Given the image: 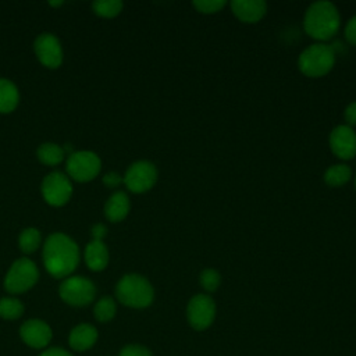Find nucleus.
Masks as SVG:
<instances>
[{"mask_svg": "<svg viewBox=\"0 0 356 356\" xmlns=\"http://www.w3.org/2000/svg\"><path fill=\"white\" fill-rule=\"evenodd\" d=\"M93 312H95V317L97 321L106 323V321H110L115 316L117 306H115V302L110 296H104L96 303Z\"/></svg>", "mask_w": 356, "mask_h": 356, "instance_id": "obj_23", "label": "nucleus"}, {"mask_svg": "<svg viewBox=\"0 0 356 356\" xmlns=\"http://www.w3.org/2000/svg\"><path fill=\"white\" fill-rule=\"evenodd\" d=\"M38 159L47 165H56L64 159V149L56 143H42L38 149Z\"/></svg>", "mask_w": 356, "mask_h": 356, "instance_id": "obj_20", "label": "nucleus"}, {"mask_svg": "<svg viewBox=\"0 0 356 356\" xmlns=\"http://www.w3.org/2000/svg\"><path fill=\"white\" fill-rule=\"evenodd\" d=\"M40 356H72V355L63 348H51V349L44 350Z\"/></svg>", "mask_w": 356, "mask_h": 356, "instance_id": "obj_32", "label": "nucleus"}, {"mask_svg": "<svg viewBox=\"0 0 356 356\" xmlns=\"http://www.w3.org/2000/svg\"><path fill=\"white\" fill-rule=\"evenodd\" d=\"M227 4L225 0H195L192 6L202 14H214L224 8Z\"/></svg>", "mask_w": 356, "mask_h": 356, "instance_id": "obj_26", "label": "nucleus"}, {"mask_svg": "<svg viewBox=\"0 0 356 356\" xmlns=\"http://www.w3.org/2000/svg\"><path fill=\"white\" fill-rule=\"evenodd\" d=\"M335 64V50L332 46L316 42L307 46L298 57V67L306 76L317 78L328 74Z\"/></svg>", "mask_w": 356, "mask_h": 356, "instance_id": "obj_4", "label": "nucleus"}, {"mask_svg": "<svg viewBox=\"0 0 356 356\" xmlns=\"http://www.w3.org/2000/svg\"><path fill=\"white\" fill-rule=\"evenodd\" d=\"M341 24V15L334 3L328 0L313 1L303 17V26L309 36L317 40L332 38Z\"/></svg>", "mask_w": 356, "mask_h": 356, "instance_id": "obj_2", "label": "nucleus"}, {"mask_svg": "<svg viewBox=\"0 0 356 356\" xmlns=\"http://www.w3.org/2000/svg\"><path fill=\"white\" fill-rule=\"evenodd\" d=\"M345 38L350 44L356 46V14L350 17L345 25Z\"/></svg>", "mask_w": 356, "mask_h": 356, "instance_id": "obj_28", "label": "nucleus"}, {"mask_svg": "<svg viewBox=\"0 0 356 356\" xmlns=\"http://www.w3.org/2000/svg\"><path fill=\"white\" fill-rule=\"evenodd\" d=\"M24 313V305L15 298L0 299V317L6 320H15Z\"/></svg>", "mask_w": 356, "mask_h": 356, "instance_id": "obj_22", "label": "nucleus"}, {"mask_svg": "<svg viewBox=\"0 0 356 356\" xmlns=\"http://www.w3.org/2000/svg\"><path fill=\"white\" fill-rule=\"evenodd\" d=\"M40 241L42 236L36 228H26L19 234L18 245L24 253H32L39 248Z\"/></svg>", "mask_w": 356, "mask_h": 356, "instance_id": "obj_21", "label": "nucleus"}, {"mask_svg": "<svg viewBox=\"0 0 356 356\" xmlns=\"http://www.w3.org/2000/svg\"><path fill=\"white\" fill-rule=\"evenodd\" d=\"M355 188H356V178H355Z\"/></svg>", "mask_w": 356, "mask_h": 356, "instance_id": "obj_34", "label": "nucleus"}, {"mask_svg": "<svg viewBox=\"0 0 356 356\" xmlns=\"http://www.w3.org/2000/svg\"><path fill=\"white\" fill-rule=\"evenodd\" d=\"M106 234H107V228L104 224L99 222L92 227V235H93L95 241H102L106 236Z\"/></svg>", "mask_w": 356, "mask_h": 356, "instance_id": "obj_31", "label": "nucleus"}, {"mask_svg": "<svg viewBox=\"0 0 356 356\" xmlns=\"http://www.w3.org/2000/svg\"><path fill=\"white\" fill-rule=\"evenodd\" d=\"M19 100L17 86L4 78H0V113H11Z\"/></svg>", "mask_w": 356, "mask_h": 356, "instance_id": "obj_18", "label": "nucleus"}, {"mask_svg": "<svg viewBox=\"0 0 356 356\" xmlns=\"http://www.w3.org/2000/svg\"><path fill=\"white\" fill-rule=\"evenodd\" d=\"M122 1L120 0H96L93 3V11L104 18H113L122 10Z\"/></svg>", "mask_w": 356, "mask_h": 356, "instance_id": "obj_24", "label": "nucleus"}, {"mask_svg": "<svg viewBox=\"0 0 356 356\" xmlns=\"http://www.w3.org/2000/svg\"><path fill=\"white\" fill-rule=\"evenodd\" d=\"M97 341V330L90 324H79L70 334V346L78 352L88 350Z\"/></svg>", "mask_w": 356, "mask_h": 356, "instance_id": "obj_16", "label": "nucleus"}, {"mask_svg": "<svg viewBox=\"0 0 356 356\" xmlns=\"http://www.w3.org/2000/svg\"><path fill=\"white\" fill-rule=\"evenodd\" d=\"M199 282L206 292H214L221 284V275L214 268H204L199 275Z\"/></svg>", "mask_w": 356, "mask_h": 356, "instance_id": "obj_25", "label": "nucleus"}, {"mask_svg": "<svg viewBox=\"0 0 356 356\" xmlns=\"http://www.w3.org/2000/svg\"><path fill=\"white\" fill-rule=\"evenodd\" d=\"M42 195L49 204L58 207L70 200L72 195V185L67 175L54 171L44 177L42 182Z\"/></svg>", "mask_w": 356, "mask_h": 356, "instance_id": "obj_10", "label": "nucleus"}, {"mask_svg": "<svg viewBox=\"0 0 356 356\" xmlns=\"http://www.w3.org/2000/svg\"><path fill=\"white\" fill-rule=\"evenodd\" d=\"M115 295L122 305L134 309H143L152 305L154 289L143 275L127 274L118 281Z\"/></svg>", "mask_w": 356, "mask_h": 356, "instance_id": "obj_3", "label": "nucleus"}, {"mask_svg": "<svg viewBox=\"0 0 356 356\" xmlns=\"http://www.w3.org/2000/svg\"><path fill=\"white\" fill-rule=\"evenodd\" d=\"M19 335H21V339L28 346L35 349H42L51 339V328L49 327L47 323L38 318H32L25 321L21 325Z\"/></svg>", "mask_w": 356, "mask_h": 356, "instance_id": "obj_13", "label": "nucleus"}, {"mask_svg": "<svg viewBox=\"0 0 356 356\" xmlns=\"http://www.w3.org/2000/svg\"><path fill=\"white\" fill-rule=\"evenodd\" d=\"M129 197L125 192L118 191L114 192L106 202L104 204V214L108 221L111 222H118L124 220L128 213H129Z\"/></svg>", "mask_w": 356, "mask_h": 356, "instance_id": "obj_15", "label": "nucleus"}, {"mask_svg": "<svg viewBox=\"0 0 356 356\" xmlns=\"http://www.w3.org/2000/svg\"><path fill=\"white\" fill-rule=\"evenodd\" d=\"M229 6L234 15L243 22H257L267 13L264 0H232Z\"/></svg>", "mask_w": 356, "mask_h": 356, "instance_id": "obj_14", "label": "nucleus"}, {"mask_svg": "<svg viewBox=\"0 0 356 356\" xmlns=\"http://www.w3.org/2000/svg\"><path fill=\"white\" fill-rule=\"evenodd\" d=\"M61 299L71 306H86L96 295L95 284L85 277H70L60 285Z\"/></svg>", "mask_w": 356, "mask_h": 356, "instance_id": "obj_6", "label": "nucleus"}, {"mask_svg": "<svg viewBox=\"0 0 356 356\" xmlns=\"http://www.w3.org/2000/svg\"><path fill=\"white\" fill-rule=\"evenodd\" d=\"M157 181V168L152 161L139 160L132 163L125 175L124 184L134 193H143L153 188Z\"/></svg>", "mask_w": 356, "mask_h": 356, "instance_id": "obj_8", "label": "nucleus"}, {"mask_svg": "<svg viewBox=\"0 0 356 356\" xmlns=\"http://www.w3.org/2000/svg\"><path fill=\"white\" fill-rule=\"evenodd\" d=\"M39 278V271L35 263L26 257L13 263L4 278V288L10 293H22L31 289Z\"/></svg>", "mask_w": 356, "mask_h": 356, "instance_id": "obj_5", "label": "nucleus"}, {"mask_svg": "<svg viewBox=\"0 0 356 356\" xmlns=\"http://www.w3.org/2000/svg\"><path fill=\"white\" fill-rule=\"evenodd\" d=\"M85 261L92 271H102L108 263V249L103 241H92L85 248Z\"/></svg>", "mask_w": 356, "mask_h": 356, "instance_id": "obj_17", "label": "nucleus"}, {"mask_svg": "<svg viewBox=\"0 0 356 356\" xmlns=\"http://www.w3.org/2000/svg\"><path fill=\"white\" fill-rule=\"evenodd\" d=\"M43 263L53 277H67L79 263L78 245L65 234L54 232L49 235L43 246Z\"/></svg>", "mask_w": 356, "mask_h": 356, "instance_id": "obj_1", "label": "nucleus"}, {"mask_svg": "<svg viewBox=\"0 0 356 356\" xmlns=\"http://www.w3.org/2000/svg\"><path fill=\"white\" fill-rule=\"evenodd\" d=\"M61 4H63V1H50V6H53V7H58Z\"/></svg>", "mask_w": 356, "mask_h": 356, "instance_id": "obj_33", "label": "nucleus"}, {"mask_svg": "<svg viewBox=\"0 0 356 356\" xmlns=\"http://www.w3.org/2000/svg\"><path fill=\"white\" fill-rule=\"evenodd\" d=\"M343 118L346 121V125H349L352 128L356 125V102H352L345 107Z\"/></svg>", "mask_w": 356, "mask_h": 356, "instance_id": "obj_29", "label": "nucleus"}, {"mask_svg": "<svg viewBox=\"0 0 356 356\" xmlns=\"http://www.w3.org/2000/svg\"><path fill=\"white\" fill-rule=\"evenodd\" d=\"M331 152L342 159L349 160L356 156V132L346 124L337 125L328 138Z\"/></svg>", "mask_w": 356, "mask_h": 356, "instance_id": "obj_11", "label": "nucleus"}, {"mask_svg": "<svg viewBox=\"0 0 356 356\" xmlns=\"http://www.w3.org/2000/svg\"><path fill=\"white\" fill-rule=\"evenodd\" d=\"M122 181H124V178L118 172H107L103 177V184L107 188H117Z\"/></svg>", "mask_w": 356, "mask_h": 356, "instance_id": "obj_30", "label": "nucleus"}, {"mask_svg": "<svg viewBox=\"0 0 356 356\" xmlns=\"http://www.w3.org/2000/svg\"><path fill=\"white\" fill-rule=\"evenodd\" d=\"M118 356H153L152 352L142 345H127L120 350Z\"/></svg>", "mask_w": 356, "mask_h": 356, "instance_id": "obj_27", "label": "nucleus"}, {"mask_svg": "<svg viewBox=\"0 0 356 356\" xmlns=\"http://www.w3.org/2000/svg\"><path fill=\"white\" fill-rule=\"evenodd\" d=\"M100 159L96 153L81 150L74 152L67 160V172L78 182L92 181L100 171Z\"/></svg>", "mask_w": 356, "mask_h": 356, "instance_id": "obj_7", "label": "nucleus"}, {"mask_svg": "<svg viewBox=\"0 0 356 356\" xmlns=\"http://www.w3.org/2000/svg\"><path fill=\"white\" fill-rule=\"evenodd\" d=\"M352 177V170L346 164H332L324 171V182L330 186L345 185Z\"/></svg>", "mask_w": 356, "mask_h": 356, "instance_id": "obj_19", "label": "nucleus"}, {"mask_svg": "<svg viewBox=\"0 0 356 356\" xmlns=\"http://www.w3.org/2000/svg\"><path fill=\"white\" fill-rule=\"evenodd\" d=\"M33 49L39 61L47 68H57L63 63V49L58 39L51 33H40Z\"/></svg>", "mask_w": 356, "mask_h": 356, "instance_id": "obj_12", "label": "nucleus"}, {"mask_svg": "<svg viewBox=\"0 0 356 356\" xmlns=\"http://www.w3.org/2000/svg\"><path fill=\"white\" fill-rule=\"evenodd\" d=\"M216 317V303L210 295L197 293L186 306V318L192 328L202 331L211 325Z\"/></svg>", "mask_w": 356, "mask_h": 356, "instance_id": "obj_9", "label": "nucleus"}]
</instances>
